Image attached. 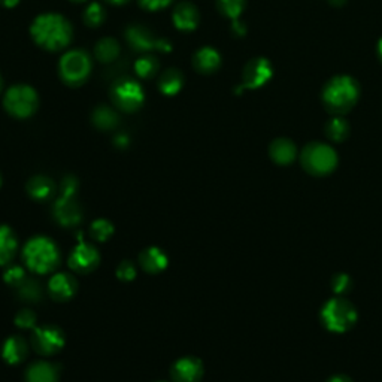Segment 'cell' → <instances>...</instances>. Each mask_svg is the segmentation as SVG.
<instances>
[{"label": "cell", "instance_id": "cell-1", "mask_svg": "<svg viewBox=\"0 0 382 382\" xmlns=\"http://www.w3.org/2000/svg\"><path fill=\"white\" fill-rule=\"evenodd\" d=\"M31 35L38 45L47 51H62L72 42L70 23L60 13H42L31 27Z\"/></svg>", "mask_w": 382, "mask_h": 382}, {"label": "cell", "instance_id": "cell-2", "mask_svg": "<svg viewBox=\"0 0 382 382\" xmlns=\"http://www.w3.org/2000/svg\"><path fill=\"white\" fill-rule=\"evenodd\" d=\"M359 82L346 75L332 78L322 88V104L333 115H344L349 112L359 102Z\"/></svg>", "mask_w": 382, "mask_h": 382}, {"label": "cell", "instance_id": "cell-3", "mask_svg": "<svg viewBox=\"0 0 382 382\" xmlns=\"http://www.w3.org/2000/svg\"><path fill=\"white\" fill-rule=\"evenodd\" d=\"M24 260L28 269L36 273H48L57 268L60 253L55 244L47 238H35L24 248Z\"/></svg>", "mask_w": 382, "mask_h": 382}, {"label": "cell", "instance_id": "cell-4", "mask_svg": "<svg viewBox=\"0 0 382 382\" xmlns=\"http://www.w3.org/2000/svg\"><path fill=\"white\" fill-rule=\"evenodd\" d=\"M300 161L307 173L322 176L332 173L336 169L337 154L327 143L311 142L302 150Z\"/></svg>", "mask_w": 382, "mask_h": 382}, {"label": "cell", "instance_id": "cell-5", "mask_svg": "<svg viewBox=\"0 0 382 382\" xmlns=\"http://www.w3.org/2000/svg\"><path fill=\"white\" fill-rule=\"evenodd\" d=\"M321 320L322 324L330 332L342 333L356 324L357 311L349 300L344 298H333L322 306Z\"/></svg>", "mask_w": 382, "mask_h": 382}, {"label": "cell", "instance_id": "cell-6", "mask_svg": "<svg viewBox=\"0 0 382 382\" xmlns=\"http://www.w3.org/2000/svg\"><path fill=\"white\" fill-rule=\"evenodd\" d=\"M4 107L9 115L16 116V119H28L36 112L39 107V97L35 88L31 85L17 84L8 88L4 97Z\"/></svg>", "mask_w": 382, "mask_h": 382}, {"label": "cell", "instance_id": "cell-7", "mask_svg": "<svg viewBox=\"0 0 382 382\" xmlns=\"http://www.w3.org/2000/svg\"><path fill=\"white\" fill-rule=\"evenodd\" d=\"M58 72H60V78L65 84L70 87H80L92 73L90 57L82 50H70L62 57Z\"/></svg>", "mask_w": 382, "mask_h": 382}, {"label": "cell", "instance_id": "cell-8", "mask_svg": "<svg viewBox=\"0 0 382 382\" xmlns=\"http://www.w3.org/2000/svg\"><path fill=\"white\" fill-rule=\"evenodd\" d=\"M111 99L114 105L124 112L138 111L145 100L142 87L130 78L115 81L111 88Z\"/></svg>", "mask_w": 382, "mask_h": 382}, {"label": "cell", "instance_id": "cell-9", "mask_svg": "<svg viewBox=\"0 0 382 382\" xmlns=\"http://www.w3.org/2000/svg\"><path fill=\"white\" fill-rule=\"evenodd\" d=\"M126 39L129 42V45L136 50V51H165L169 53L170 51V43L165 39H158L153 35V32H150L148 28L143 26H130L126 31Z\"/></svg>", "mask_w": 382, "mask_h": 382}, {"label": "cell", "instance_id": "cell-10", "mask_svg": "<svg viewBox=\"0 0 382 382\" xmlns=\"http://www.w3.org/2000/svg\"><path fill=\"white\" fill-rule=\"evenodd\" d=\"M272 65L268 58H253L244 69L242 87L245 88H258L266 84L272 78Z\"/></svg>", "mask_w": 382, "mask_h": 382}, {"label": "cell", "instance_id": "cell-11", "mask_svg": "<svg viewBox=\"0 0 382 382\" xmlns=\"http://www.w3.org/2000/svg\"><path fill=\"white\" fill-rule=\"evenodd\" d=\"M65 345V336L57 327H40L35 330L33 348L43 356H51Z\"/></svg>", "mask_w": 382, "mask_h": 382}, {"label": "cell", "instance_id": "cell-12", "mask_svg": "<svg viewBox=\"0 0 382 382\" xmlns=\"http://www.w3.org/2000/svg\"><path fill=\"white\" fill-rule=\"evenodd\" d=\"M99 264V253L96 248L88 244H80L69 258V266L80 273H87L96 269Z\"/></svg>", "mask_w": 382, "mask_h": 382}, {"label": "cell", "instance_id": "cell-13", "mask_svg": "<svg viewBox=\"0 0 382 382\" xmlns=\"http://www.w3.org/2000/svg\"><path fill=\"white\" fill-rule=\"evenodd\" d=\"M203 375V366L195 357H185L176 361L172 367L175 382H197Z\"/></svg>", "mask_w": 382, "mask_h": 382}, {"label": "cell", "instance_id": "cell-14", "mask_svg": "<svg viewBox=\"0 0 382 382\" xmlns=\"http://www.w3.org/2000/svg\"><path fill=\"white\" fill-rule=\"evenodd\" d=\"M172 20L176 28L184 32L195 31V28L199 26V9L188 2H181L175 6L173 13H172Z\"/></svg>", "mask_w": 382, "mask_h": 382}, {"label": "cell", "instance_id": "cell-15", "mask_svg": "<svg viewBox=\"0 0 382 382\" xmlns=\"http://www.w3.org/2000/svg\"><path fill=\"white\" fill-rule=\"evenodd\" d=\"M55 218L63 226H75L81 222L82 212L80 204L72 197L62 196L55 203Z\"/></svg>", "mask_w": 382, "mask_h": 382}, {"label": "cell", "instance_id": "cell-16", "mask_svg": "<svg viewBox=\"0 0 382 382\" xmlns=\"http://www.w3.org/2000/svg\"><path fill=\"white\" fill-rule=\"evenodd\" d=\"M269 154L276 165L285 166V165H291L293 161L296 160L298 148L293 141L287 138H278L271 143Z\"/></svg>", "mask_w": 382, "mask_h": 382}, {"label": "cell", "instance_id": "cell-17", "mask_svg": "<svg viewBox=\"0 0 382 382\" xmlns=\"http://www.w3.org/2000/svg\"><path fill=\"white\" fill-rule=\"evenodd\" d=\"M50 293L55 300H67L70 299L77 291L75 278L67 273H57L51 278L50 281Z\"/></svg>", "mask_w": 382, "mask_h": 382}, {"label": "cell", "instance_id": "cell-18", "mask_svg": "<svg viewBox=\"0 0 382 382\" xmlns=\"http://www.w3.org/2000/svg\"><path fill=\"white\" fill-rule=\"evenodd\" d=\"M193 66L197 72L208 75V73L217 72L218 67L222 66V55L211 47H203L195 54Z\"/></svg>", "mask_w": 382, "mask_h": 382}, {"label": "cell", "instance_id": "cell-19", "mask_svg": "<svg viewBox=\"0 0 382 382\" xmlns=\"http://www.w3.org/2000/svg\"><path fill=\"white\" fill-rule=\"evenodd\" d=\"M139 261H141L142 269H145L146 272H150V273L161 272L168 266V257L158 248L145 249V251L139 257Z\"/></svg>", "mask_w": 382, "mask_h": 382}, {"label": "cell", "instance_id": "cell-20", "mask_svg": "<svg viewBox=\"0 0 382 382\" xmlns=\"http://www.w3.org/2000/svg\"><path fill=\"white\" fill-rule=\"evenodd\" d=\"M57 367L47 361L33 363L27 369V382H57Z\"/></svg>", "mask_w": 382, "mask_h": 382}, {"label": "cell", "instance_id": "cell-21", "mask_svg": "<svg viewBox=\"0 0 382 382\" xmlns=\"http://www.w3.org/2000/svg\"><path fill=\"white\" fill-rule=\"evenodd\" d=\"M182 84H184V77L181 70L168 69L161 73L160 81H158V88H160V92L166 96H175L182 88Z\"/></svg>", "mask_w": 382, "mask_h": 382}, {"label": "cell", "instance_id": "cell-22", "mask_svg": "<svg viewBox=\"0 0 382 382\" xmlns=\"http://www.w3.org/2000/svg\"><path fill=\"white\" fill-rule=\"evenodd\" d=\"M27 356V342L20 336H12L4 345V359L11 363H21Z\"/></svg>", "mask_w": 382, "mask_h": 382}, {"label": "cell", "instance_id": "cell-23", "mask_svg": "<svg viewBox=\"0 0 382 382\" xmlns=\"http://www.w3.org/2000/svg\"><path fill=\"white\" fill-rule=\"evenodd\" d=\"M17 253V238L13 231L6 227L0 226V264L9 263Z\"/></svg>", "mask_w": 382, "mask_h": 382}, {"label": "cell", "instance_id": "cell-24", "mask_svg": "<svg viewBox=\"0 0 382 382\" xmlns=\"http://www.w3.org/2000/svg\"><path fill=\"white\" fill-rule=\"evenodd\" d=\"M92 120H93V124L100 130H112L120 123L119 114H116L111 107H107V105L97 107L93 111Z\"/></svg>", "mask_w": 382, "mask_h": 382}, {"label": "cell", "instance_id": "cell-25", "mask_svg": "<svg viewBox=\"0 0 382 382\" xmlns=\"http://www.w3.org/2000/svg\"><path fill=\"white\" fill-rule=\"evenodd\" d=\"M120 43L116 42L114 38H104L97 42V45L94 48L96 58L102 63H111L116 60L120 55Z\"/></svg>", "mask_w": 382, "mask_h": 382}, {"label": "cell", "instance_id": "cell-26", "mask_svg": "<svg viewBox=\"0 0 382 382\" xmlns=\"http://www.w3.org/2000/svg\"><path fill=\"white\" fill-rule=\"evenodd\" d=\"M27 190L33 199L45 200V199L53 196L54 184L51 180L47 178V176H35V178L28 181Z\"/></svg>", "mask_w": 382, "mask_h": 382}, {"label": "cell", "instance_id": "cell-27", "mask_svg": "<svg viewBox=\"0 0 382 382\" xmlns=\"http://www.w3.org/2000/svg\"><path fill=\"white\" fill-rule=\"evenodd\" d=\"M326 135L330 141L333 142H342L346 139L349 133V124L345 119H342V115H334L333 119H330L326 123Z\"/></svg>", "mask_w": 382, "mask_h": 382}, {"label": "cell", "instance_id": "cell-28", "mask_svg": "<svg viewBox=\"0 0 382 382\" xmlns=\"http://www.w3.org/2000/svg\"><path fill=\"white\" fill-rule=\"evenodd\" d=\"M158 67H160L158 60L154 55H150V54L141 57L139 60L135 63V72L138 73V77H141L143 80L153 78L158 72Z\"/></svg>", "mask_w": 382, "mask_h": 382}, {"label": "cell", "instance_id": "cell-29", "mask_svg": "<svg viewBox=\"0 0 382 382\" xmlns=\"http://www.w3.org/2000/svg\"><path fill=\"white\" fill-rule=\"evenodd\" d=\"M105 18H107V11L97 2L88 5L84 12V23L90 27H99L100 24H104Z\"/></svg>", "mask_w": 382, "mask_h": 382}, {"label": "cell", "instance_id": "cell-30", "mask_svg": "<svg viewBox=\"0 0 382 382\" xmlns=\"http://www.w3.org/2000/svg\"><path fill=\"white\" fill-rule=\"evenodd\" d=\"M217 6L227 18L238 20L245 8V0H217Z\"/></svg>", "mask_w": 382, "mask_h": 382}, {"label": "cell", "instance_id": "cell-31", "mask_svg": "<svg viewBox=\"0 0 382 382\" xmlns=\"http://www.w3.org/2000/svg\"><path fill=\"white\" fill-rule=\"evenodd\" d=\"M114 231V226L107 219H97L92 224V234L96 241H107Z\"/></svg>", "mask_w": 382, "mask_h": 382}, {"label": "cell", "instance_id": "cell-32", "mask_svg": "<svg viewBox=\"0 0 382 382\" xmlns=\"http://www.w3.org/2000/svg\"><path fill=\"white\" fill-rule=\"evenodd\" d=\"M40 287L33 279H26L20 285V296L26 300H38L40 298Z\"/></svg>", "mask_w": 382, "mask_h": 382}, {"label": "cell", "instance_id": "cell-33", "mask_svg": "<svg viewBox=\"0 0 382 382\" xmlns=\"http://www.w3.org/2000/svg\"><path fill=\"white\" fill-rule=\"evenodd\" d=\"M35 322H36V317L31 310H23L21 312H18L16 318V324L21 329H33Z\"/></svg>", "mask_w": 382, "mask_h": 382}, {"label": "cell", "instance_id": "cell-34", "mask_svg": "<svg viewBox=\"0 0 382 382\" xmlns=\"http://www.w3.org/2000/svg\"><path fill=\"white\" fill-rule=\"evenodd\" d=\"M351 288V278L345 273L336 275L333 278V290L336 291V295H345L346 291H349Z\"/></svg>", "mask_w": 382, "mask_h": 382}, {"label": "cell", "instance_id": "cell-35", "mask_svg": "<svg viewBox=\"0 0 382 382\" xmlns=\"http://www.w3.org/2000/svg\"><path fill=\"white\" fill-rule=\"evenodd\" d=\"M5 281L11 285H17L20 287L26 281V275L21 268H9L5 273Z\"/></svg>", "mask_w": 382, "mask_h": 382}, {"label": "cell", "instance_id": "cell-36", "mask_svg": "<svg viewBox=\"0 0 382 382\" xmlns=\"http://www.w3.org/2000/svg\"><path fill=\"white\" fill-rule=\"evenodd\" d=\"M116 275H119V278L123 279V281H131V279H135L136 276V269L130 261H123L119 271H116Z\"/></svg>", "mask_w": 382, "mask_h": 382}, {"label": "cell", "instance_id": "cell-37", "mask_svg": "<svg viewBox=\"0 0 382 382\" xmlns=\"http://www.w3.org/2000/svg\"><path fill=\"white\" fill-rule=\"evenodd\" d=\"M172 4V0H139V5L146 11H158Z\"/></svg>", "mask_w": 382, "mask_h": 382}, {"label": "cell", "instance_id": "cell-38", "mask_svg": "<svg viewBox=\"0 0 382 382\" xmlns=\"http://www.w3.org/2000/svg\"><path fill=\"white\" fill-rule=\"evenodd\" d=\"M78 182L75 178H72V176H67V178L63 180L62 182V196H66V197H72L73 195H75V191H77V187Z\"/></svg>", "mask_w": 382, "mask_h": 382}, {"label": "cell", "instance_id": "cell-39", "mask_svg": "<svg viewBox=\"0 0 382 382\" xmlns=\"http://www.w3.org/2000/svg\"><path fill=\"white\" fill-rule=\"evenodd\" d=\"M233 32L236 33L238 36H244L245 35V27L242 23H239L238 20H233Z\"/></svg>", "mask_w": 382, "mask_h": 382}, {"label": "cell", "instance_id": "cell-40", "mask_svg": "<svg viewBox=\"0 0 382 382\" xmlns=\"http://www.w3.org/2000/svg\"><path fill=\"white\" fill-rule=\"evenodd\" d=\"M327 382H352V381L345 375H334Z\"/></svg>", "mask_w": 382, "mask_h": 382}, {"label": "cell", "instance_id": "cell-41", "mask_svg": "<svg viewBox=\"0 0 382 382\" xmlns=\"http://www.w3.org/2000/svg\"><path fill=\"white\" fill-rule=\"evenodd\" d=\"M20 4V0H0V5L5 8H13Z\"/></svg>", "mask_w": 382, "mask_h": 382}, {"label": "cell", "instance_id": "cell-42", "mask_svg": "<svg viewBox=\"0 0 382 382\" xmlns=\"http://www.w3.org/2000/svg\"><path fill=\"white\" fill-rule=\"evenodd\" d=\"M127 142H129V139H127V136H124V135L116 136V139H115V143L119 145V146H126Z\"/></svg>", "mask_w": 382, "mask_h": 382}, {"label": "cell", "instance_id": "cell-43", "mask_svg": "<svg viewBox=\"0 0 382 382\" xmlns=\"http://www.w3.org/2000/svg\"><path fill=\"white\" fill-rule=\"evenodd\" d=\"M329 2H330V5H333V6H342V5L346 4V0H329Z\"/></svg>", "mask_w": 382, "mask_h": 382}, {"label": "cell", "instance_id": "cell-44", "mask_svg": "<svg viewBox=\"0 0 382 382\" xmlns=\"http://www.w3.org/2000/svg\"><path fill=\"white\" fill-rule=\"evenodd\" d=\"M107 2L112 4V5H123L127 2V0H107Z\"/></svg>", "mask_w": 382, "mask_h": 382}, {"label": "cell", "instance_id": "cell-45", "mask_svg": "<svg viewBox=\"0 0 382 382\" xmlns=\"http://www.w3.org/2000/svg\"><path fill=\"white\" fill-rule=\"evenodd\" d=\"M378 54H379V58L382 60V38L378 42Z\"/></svg>", "mask_w": 382, "mask_h": 382}, {"label": "cell", "instance_id": "cell-46", "mask_svg": "<svg viewBox=\"0 0 382 382\" xmlns=\"http://www.w3.org/2000/svg\"><path fill=\"white\" fill-rule=\"evenodd\" d=\"M2 88H4V81H2V77H0V93H2Z\"/></svg>", "mask_w": 382, "mask_h": 382}, {"label": "cell", "instance_id": "cell-47", "mask_svg": "<svg viewBox=\"0 0 382 382\" xmlns=\"http://www.w3.org/2000/svg\"><path fill=\"white\" fill-rule=\"evenodd\" d=\"M72 2H85V0H72Z\"/></svg>", "mask_w": 382, "mask_h": 382}]
</instances>
